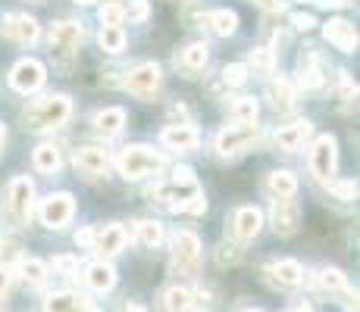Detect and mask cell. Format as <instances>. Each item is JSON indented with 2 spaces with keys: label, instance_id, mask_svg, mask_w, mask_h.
<instances>
[{
  "label": "cell",
  "instance_id": "1",
  "mask_svg": "<svg viewBox=\"0 0 360 312\" xmlns=\"http://www.w3.org/2000/svg\"><path fill=\"white\" fill-rule=\"evenodd\" d=\"M198 194H204V191H200L195 172H191L188 165H182V169H176V175H172L169 182L150 187L148 197H150V203H160V206H166V210H172V212H185Z\"/></svg>",
  "mask_w": 360,
  "mask_h": 312
},
{
  "label": "cell",
  "instance_id": "2",
  "mask_svg": "<svg viewBox=\"0 0 360 312\" xmlns=\"http://www.w3.org/2000/svg\"><path fill=\"white\" fill-rule=\"evenodd\" d=\"M72 116V100L66 94H47L41 100H32L29 107L22 109V122L25 128L32 131H51L60 128L63 122H69Z\"/></svg>",
  "mask_w": 360,
  "mask_h": 312
},
{
  "label": "cell",
  "instance_id": "3",
  "mask_svg": "<svg viewBox=\"0 0 360 312\" xmlns=\"http://www.w3.org/2000/svg\"><path fill=\"white\" fill-rule=\"evenodd\" d=\"M85 38V29L75 19H63V22H53L51 34H47V44H51V60L60 72H72L75 60H79V44Z\"/></svg>",
  "mask_w": 360,
  "mask_h": 312
},
{
  "label": "cell",
  "instance_id": "4",
  "mask_svg": "<svg viewBox=\"0 0 360 312\" xmlns=\"http://www.w3.org/2000/svg\"><path fill=\"white\" fill-rule=\"evenodd\" d=\"M116 165H120V175L126 182H141V178L154 175L166 165V156L160 150L148 147V144H129V147L120 150L116 156Z\"/></svg>",
  "mask_w": 360,
  "mask_h": 312
},
{
  "label": "cell",
  "instance_id": "5",
  "mask_svg": "<svg viewBox=\"0 0 360 312\" xmlns=\"http://www.w3.org/2000/svg\"><path fill=\"white\" fill-rule=\"evenodd\" d=\"M6 219L13 225H29L32 206H34V182L29 175H16L6 184Z\"/></svg>",
  "mask_w": 360,
  "mask_h": 312
},
{
  "label": "cell",
  "instance_id": "6",
  "mask_svg": "<svg viewBox=\"0 0 360 312\" xmlns=\"http://www.w3.org/2000/svg\"><path fill=\"white\" fill-rule=\"evenodd\" d=\"M172 269L179 275L195 278L200 272V238L195 231H176L172 238Z\"/></svg>",
  "mask_w": 360,
  "mask_h": 312
},
{
  "label": "cell",
  "instance_id": "7",
  "mask_svg": "<svg viewBox=\"0 0 360 312\" xmlns=\"http://www.w3.org/2000/svg\"><path fill=\"white\" fill-rule=\"evenodd\" d=\"M310 172H314V178H320V182H329L332 175H335V165H338V141L332 135H320L314 141V147H310Z\"/></svg>",
  "mask_w": 360,
  "mask_h": 312
},
{
  "label": "cell",
  "instance_id": "8",
  "mask_svg": "<svg viewBox=\"0 0 360 312\" xmlns=\"http://www.w3.org/2000/svg\"><path fill=\"white\" fill-rule=\"evenodd\" d=\"M38 216H41V222H44L47 228H63V225H69L72 216H75L72 194H66V191L47 194V197L41 200V206H38Z\"/></svg>",
  "mask_w": 360,
  "mask_h": 312
},
{
  "label": "cell",
  "instance_id": "9",
  "mask_svg": "<svg viewBox=\"0 0 360 312\" xmlns=\"http://www.w3.org/2000/svg\"><path fill=\"white\" fill-rule=\"evenodd\" d=\"M160 81H163V72H160V66H157V62H138L131 72H126V81H122V88H126L129 94L148 100V97L157 94Z\"/></svg>",
  "mask_w": 360,
  "mask_h": 312
},
{
  "label": "cell",
  "instance_id": "10",
  "mask_svg": "<svg viewBox=\"0 0 360 312\" xmlns=\"http://www.w3.org/2000/svg\"><path fill=\"white\" fill-rule=\"evenodd\" d=\"M44 81H47V69L41 66L38 60H32V57L19 60L16 66L10 69V88H13V91H19V94L41 91V88H44Z\"/></svg>",
  "mask_w": 360,
  "mask_h": 312
},
{
  "label": "cell",
  "instance_id": "11",
  "mask_svg": "<svg viewBox=\"0 0 360 312\" xmlns=\"http://www.w3.org/2000/svg\"><path fill=\"white\" fill-rule=\"evenodd\" d=\"M257 141V125H229L217 135V154L219 156H238Z\"/></svg>",
  "mask_w": 360,
  "mask_h": 312
},
{
  "label": "cell",
  "instance_id": "12",
  "mask_svg": "<svg viewBox=\"0 0 360 312\" xmlns=\"http://www.w3.org/2000/svg\"><path fill=\"white\" fill-rule=\"evenodd\" d=\"M269 222H273V231L282 238H292L301 225V206L295 200H273L269 206Z\"/></svg>",
  "mask_w": 360,
  "mask_h": 312
},
{
  "label": "cell",
  "instance_id": "13",
  "mask_svg": "<svg viewBox=\"0 0 360 312\" xmlns=\"http://www.w3.org/2000/svg\"><path fill=\"white\" fill-rule=\"evenodd\" d=\"M72 163L85 178H107L110 172V156L101 147H79L72 154Z\"/></svg>",
  "mask_w": 360,
  "mask_h": 312
},
{
  "label": "cell",
  "instance_id": "14",
  "mask_svg": "<svg viewBox=\"0 0 360 312\" xmlns=\"http://www.w3.org/2000/svg\"><path fill=\"white\" fill-rule=\"evenodd\" d=\"M44 312H98V306L72 290H53L44 297Z\"/></svg>",
  "mask_w": 360,
  "mask_h": 312
},
{
  "label": "cell",
  "instance_id": "15",
  "mask_svg": "<svg viewBox=\"0 0 360 312\" xmlns=\"http://www.w3.org/2000/svg\"><path fill=\"white\" fill-rule=\"evenodd\" d=\"M310 128H314V125H310L307 119H297L292 125H282V128L273 135V147L282 150V154H295V150L307 141Z\"/></svg>",
  "mask_w": 360,
  "mask_h": 312
},
{
  "label": "cell",
  "instance_id": "16",
  "mask_svg": "<svg viewBox=\"0 0 360 312\" xmlns=\"http://www.w3.org/2000/svg\"><path fill=\"white\" fill-rule=\"evenodd\" d=\"M263 228V212L257 206H238L232 216V234L238 240H254Z\"/></svg>",
  "mask_w": 360,
  "mask_h": 312
},
{
  "label": "cell",
  "instance_id": "17",
  "mask_svg": "<svg viewBox=\"0 0 360 312\" xmlns=\"http://www.w3.org/2000/svg\"><path fill=\"white\" fill-rule=\"evenodd\" d=\"M160 141H163V147H169V150H195L200 144V135H198V128H191V125L172 122L160 131Z\"/></svg>",
  "mask_w": 360,
  "mask_h": 312
},
{
  "label": "cell",
  "instance_id": "18",
  "mask_svg": "<svg viewBox=\"0 0 360 312\" xmlns=\"http://www.w3.org/2000/svg\"><path fill=\"white\" fill-rule=\"evenodd\" d=\"M323 34H326V41L335 44L338 50H345V53L357 50V32L348 19H329V22L323 25Z\"/></svg>",
  "mask_w": 360,
  "mask_h": 312
},
{
  "label": "cell",
  "instance_id": "19",
  "mask_svg": "<svg viewBox=\"0 0 360 312\" xmlns=\"http://www.w3.org/2000/svg\"><path fill=\"white\" fill-rule=\"evenodd\" d=\"M129 244V231L122 225H107V228H101L98 234H94V247L91 250H98L101 256H113V253H120V250H126Z\"/></svg>",
  "mask_w": 360,
  "mask_h": 312
},
{
  "label": "cell",
  "instance_id": "20",
  "mask_svg": "<svg viewBox=\"0 0 360 312\" xmlns=\"http://www.w3.org/2000/svg\"><path fill=\"white\" fill-rule=\"evenodd\" d=\"M85 284L91 290H98V294H107V290L116 287V269L110 266V262L103 259H94L85 266Z\"/></svg>",
  "mask_w": 360,
  "mask_h": 312
},
{
  "label": "cell",
  "instance_id": "21",
  "mask_svg": "<svg viewBox=\"0 0 360 312\" xmlns=\"http://www.w3.org/2000/svg\"><path fill=\"white\" fill-rule=\"evenodd\" d=\"M4 32L10 34L13 41H19V44H34L38 41V22H34L32 16H25V13H16V16H6V22H4Z\"/></svg>",
  "mask_w": 360,
  "mask_h": 312
},
{
  "label": "cell",
  "instance_id": "22",
  "mask_svg": "<svg viewBox=\"0 0 360 312\" xmlns=\"http://www.w3.org/2000/svg\"><path fill=\"white\" fill-rule=\"evenodd\" d=\"M126 128V109L122 107H107L101 113H94V131L103 137H113Z\"/></svg>",
  "mask_w": 360,
  "mask_h": 312
},
{
  "label": "cell",
  "instance_id": "23",
  "mask_svg": "<svg viewBox=\"0 0 360 312\" xmlns=\"http://www.w3.org/2000/svg\"><path fill=\"white\" fill-rule=\"evenodd\" d=\"M297 81H301L304 88H310V91L323 85L320 57H316V50H304L301 57H297Z\"/></svg>",
  "mask_w": 360,
  "mask_h": 312
},
{
  "label": "cell",
  "instance_id": "24",
  "mask_svg": "<svg viewBox=\"0 0 360 312\" xmlns=\"http://www.w3.org/2000/svg\"><path fill=\"white\" fill-rule=\"evenodd\" d=\"M269 275H273V284L279 287H297L304 281V269L297 259H279L269 266Z\"/></svg>",
  "mask_w": 360,
  "mask_h": 312
},
{
  "label": "cell",
  "instance_id": "25",
  "mask_svg": "<svg viewBox=\"0 0 360 312\" xmlns=\"http://www.w3.org/2000/svg\"><path fill=\"white\" fill-rule=\"evenodd\" d=\"M266 191L273 194V200H292V197H295V191H297V178H295V172H288V169H276V172H269V178H266Z\"/></svg>",
  "mask_w": 360,
  "mask_h": 312
},
{
  "label": "cell",
  "instance_id": "26",
  "mask_svg": "<svg viewBox=\"0 0 360 312\" xmlns=\"http://www.w3.org/2000/svg\"><path fill=\"white\" fill-rule=\"evenodd\" d=\"M163 306H166V312H191L198 306V300H195V294H191L188 287L172 284V287L163 294Z\"/></svg>",
  "mask_w": 360,
  "mask_h": 312
},
{
  "label": "cell",
  "instance_id": "27",
  "mask_svg": "<svg viewBox=\"0 0 360 312\" xmlns=\"http://www.w3.org/2000/svg\"><path fill=\"white\" fill-rule=\"evenodd\" d=\"M266 97H269V103H273L276 109H292V107H295V100H297V91H295L292 81L276 79V81H269Z\"/></svg>",
  "mask_w": 360,
  "mask_h": 312
},
{
  "label": "cell",
  "instance_id": "28",
  "mask_svg": "<svg viewBox=\"0 0 360 312\" xmlns=\"http://www.w3.org/2000/svg\"><path fill=\"white\" fill-rule=\"evenodd\" d=\"M34 169L44 172V175H57L60 165H63V156H60V150L53 147V144H41V147H34Z\"/></svg>",
  "mask_w": 360,
  "mask_h": 312
},
{
  "label": "cell",
  "instance_id": "29",
  "mask_svg": "<svg viewBox=\"0 0 360 312\" xmlns=\"http://www.w3.org/2000/svg\"><path fill=\"white\" fill-rule=\"evenodd\" d=\"M207 25L213 29V34L229 38V34L238 32V13L235 10H213V13H207Z\"/></svg>",
  "mask_w": 360,
  "mask_h": 312
},
{
  "label": "cell",
  "instance_id": "30",
  "mask_svg": "<svg viewBox=\"0 0 360 312\" xmlns=\"http://www.w3.org/2000/svg\"><path fill=\"white\" fill-rule=\"evenodd\" d=\"M135 234H138V240H141L144 247H163V240H166V231H163V225L160 222H154V219H141L135 225Z\"/></svg>",
  "mask_w": 360,
  "mask_h": 312
},
{
  "label": "cell",
  "instance_id": "31",
  "mask_svg": "<svg viewBox=\"0 0 360 312\" xmlns=\"http://www.w3.org/2000/svg\"><path fill=\"white\" fill-rule=\"evenodd\" d=\"M316 284H320V290H326V294H342V290H348V275L335 266H326L316 275Z\"/></svg>",
  "mask_w": 360,
  "mask_h": 312
},
{
  "label": "cell",
  "instance_id": "32",
  "mask_svg": "<svg viewBox=\"0 0 360 312\" xmlns=\"http://www.w3.org/2000/svg\"><path fill=\"white\" fill-rule=\"evenodd\" d=\"M19 275H22V281L29 287H41L47 281V266L41 259H34V256H25V259H19Z\"/></svg>",
  "mask_w": 360,
  "mask_h": 312
},
{
  "label": "cell",
  "instance_id": "33",
  "mask_svg": "<svg viewBox=\"0 0 360 312\" xmlns=\"http://www.w3.org/2000/svg\"><path fill=\"white\" fill-rule=\"evenodd\" d=\"M257 113H260V103L254 97H238L232 103V119L238 125H254L257 122Z\"/></svg>",
  "mask_w": 360,
  "mask_h": 312
},
{
  "label": "cell",
  "instance_id": "34",
  "mask_svg": "<svg viewBox=\"0 0 360 312\" xmlns=\"http://www.w3.org/2000/svg\"><path fill=\"white\" fill-rule=\"evenodd\" d=\"M207 57H210V47H207L204 41H195V44H188L182 50V66L188 69V72H198V69L207 66Z\"/></svg>",
  "mask_w": 360,
  "mask_h": 312
},
{
  "label": "cell",
  "instance_id": "35",
  "mask_svg": "<svg viewBox=\"0 0 360 312\" xmlns=\"http://www.w3.org/2000/svg\"><path fill=\"white\" fill-rule=\"evenodd\" d=\"M98 44L103 53H120L122 47H126V32L122 29H107V25H101L98 32Z\"/></svg>",
  "mask_w": 360,
  "mask_h": 312
},
{
  "label": "cell",
  "instance_id": "36",
  "mask_svg": "<svg viewBox=\"0 0 360 312\" xmlns=\"http://www.w3.org/2000/svg\"><path fill=\"white\" fill-rule=\"evenodd\" d=\"M122 19H126V6H120V4L101 6V25H107V29H122Z\"/></svg>",
  "mask_w": 360,
  "mask_h": 312
},
{
  "label": "cell",
  "instance_id": "37",
  "mask_svg": "<svg viewBox=\"0 0 360 312\" xmlns=\"http://www.w3.org/2000/svg\"><path fill=\"white\" fill-rule=\"evenodd\" d=\"M251 66L257 69V72H273L276 69V53L269 50V47H254L251 50Z\"/></svg>",
  "mask_w": 360,
  "mask_h": 312
},
{
  "label": "cell",
  "instance_id": "38",
  "mask_svg": "<svg viewBox=\"0 0 360 312\" xmlns=\"http://www.w3.org/2000/svg\"><path fill=\"white\" fill-rule=\"evenodd\" d=\"M326 187H329L332 197H335V200H345V203L357 197V182H335V178H329Z\"/></svg>",
  "mask_w": 360,
  "mask_h": 312
},
{
  "label": "cell",
  "instance_id": "39",
  "mask_svg": "<svg viewBox=\"0 0 360 312\" xmlns=\"http://www.w3.org/2000/svg\"><path fill=\"white\" fill-rule=\"evenodd\" d=\"M223 81L229 88H241L248 81V66L245 62H229V66L223 69Z\"/></svg>",
  "mask_w": 360,
  "mask_h": 312
},
{
  "label": "cell",
  "instance_id": "40",
  "mask_svg": "<svg viewBox=\"0 0 360 312\" xmlns=\"http://www.w3.org/2000/svg\"><path fill=\"white\" fill-rule=\"evenodd\" d=\"M241 244H235V240H229V244H219L217 250V259H219V266H238L241 262Z\"/></svg>",
  "mask_w": 360,
  "mask_h": 312
},
{
  "label": "cell",
  "instance_id": "41",
  "mask_svg": "<svg viewBox=\"0 0 360 312\" xmlns=\"http://www.w3.org/2000/svg\"><path fill=\"white\" fill-rule=\"evenodd\" d=\"M357 97V85L348 72H338V100L342 103H351Z\"/></svg>",
  "mask_w": 360,
  "mask_h": 312
},
{
  "label": "cell",
  "instance_id": "42",
  "mask_svg": "<svg viewBox=\"0 0 360 312\" xmlns=\"http://www.w3.org/2000/svg\"><path fill=\"white\" fill-rule=\"evenodd\" d=\"M126 16L131 19V22H148V16H150V4H148V0H129Z\"/></svg>",
  "mask_w": 360,
  "mask_h": 312
},
{
  "label": "cell",
  "instance_id": "43",
  "mask_svg": "<svg viewBox=\"0 0 360 312\" xmlns=\"http://www.w3.org/2000/svg\"><path fill=\"white\" fill-rule=\"evenodd\" d=\"M53 272L72 278V275H79V259H75V256H57V259H53Z\"/></svg>",
  "mask_w": 360,
  "mask_h": 312
},
{
  "label": "cell",
  "instance_id": "44",
  "mask_svg": "<svg viewBox=\"0 0 360 312\" xmlns=\"http://www.w3.org/2000/svg\"><path fill=\"white\" fill-rule=\"evenodd\" d=\"M292 25H295L297 32H310V29L316 25V19L310 16V13H295V16H292Z\"/></svg>",
  "mask_w": 360,
  "mask_h": 312
},
{
  "label": "cell",
  "instance_id": "45",
  "mask_svg": "<svg viewBox=\"0 0 360 312\" xmlns=\"http://www.w3.org/2000/svg\"><path fill=\"white\" fill-rule=\"evenodd\" d=\"M94 228H82L79 234H75V247H85V250H91L94 247Z\"/></svg>",
  "mask_w": 360,
  "mask_h": 312
},
{
  "label": "cell",
  "instance_id": "46",
  "mask_svg": "<svg viewBox=\"0 0 360 312\" xmlns=\"http://www.w3.org/2000/svg\"><path fill=\"white\" fill-rule=\"evenodd\" d=\"M10 284H13V272L6 266H0V303H4V297L10 294Z\"/></svg>",
  "mask_w": 360,
  "mask_h": 312
},
{
  "label": "cell",
  "instance_id": "47",
  "mask_svg": "<svg viewBox=\"0 0 360 312\" xmlns=\"http://www.w3.org/2000/svg\"><path fill=\"white\" fill-rule=\"evenodd\" d=\"M314 4L326 6V10H342V6H348V0H314Z\"/></svg>",
  "mask_w": 360,
  "mask_h": 312
},
{
  "label": "cell",
  "instance_id": "48",
  "mask_svg": "<svg viewBox=\"0 0 360 312\" xmlns=\"http://www.w3.org/2000/svg\"><path fill=\"white\" fill-rule=\"evenodd\" d=\"M257 6H263V10H282V0H254Z\"/></svg>",
  "mask_w": 360,
  "mask_h": 312
},
{
  "label": "cell",
  "instance_id": "49",
  "mask_svg": "<svg viewBox=\"0 0 360 312\" xmlns=\"http://www.w3.org/2000/svg\"><path fill=\"white\" fill-rule=\"evenodd\" d=\"M122 312H148L141 306V303H126V306H122Z\"/></svg>",
  "mask_w": 360,
  "mask_h": 312
},
{
  "label": "cell",
  "instance_id": "50",
  "mask_svg": "<svg viewBox=\"0 0 360 312\" xmlns=\"http://www.w3.org/2000/svg\"><path fill=\"white\" fill-rule=\"evenodd\" d=\"M285 312H314V309H310L307 303H295V306H288Z\"/></svg>",
  "mask_w": 360,
  "mask_h": 312
},
{
  "label": "cell",
  "instance_id": "51",
  "mask_svg": "<svg viewBox=\"0 0 360 312\" xmlns=\"http://www.w3.org/2000/svg\"><path fill=\"white\" fill-rule=\"evenodd\" d=\"M4 141H6V128L0 125V147H4Z\"/></svg>",
  "mask_w": 360,
  "mask_h": 312
},
{
  "label": "cell",
  "instance_id": "52",
  "mask_svg": "<svg viewBox=\"0 0 360 312\" xmlns=\"http://www.w3.org/2000/svg\"><path fill=\"white\" fill-rule=\"evenodd\" d=\"M75 4H82V6H91V4H98V0H75Z\"/></svg>",
  "mask_w": 360,
  "mask_h": 312
},
{
  "label": "cell",
  "instance_id": "53",
  "mask_svg": "<svg viewBox=\"0 0 360 312\" xmlns=\"http://www.w3.org/2000/svg\"><path fill=\"white\" fill-rule=\"evenodd\" d=\"M245 312H263V309H245Z\"/></svg>",
  "mask_w": 360,
  "mask_h": 312
},
{
  "label": "cell",
  "instance_id": "54",
  "mask_svg": "<svg viewBox=\"0 0 360 312\" xmlns=\"http://www.w3.org/2000/svg\"><path fill=\"white\" fill-rule=\"evenodd\" d=\"M301 4H310V0H301Z\"/></svg>",
  "mask_w": 360,
  "mask_h": 312
}]
</instances>
